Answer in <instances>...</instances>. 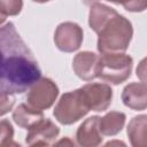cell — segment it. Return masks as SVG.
I'll return each instance as SVG.
<instances>
[{
  "mask_svg": "<svg viewBox=\"0 0 147 147\" xmlns=\"http://www.w3.org/2000/svg\"><path fill=\"white\" fill-rule=\"evenodd\" d=\"M40 76L38 62L14 23L0 26V94L23 93Z\"/></svg>",
  "mask_w": 147,
  "mask_h": 147,
  "instance_id": "obj_1",
  "label": "cell"
},
{
  "mask_svg": "<svg viewBox=\"0 0 147 147\" xmlns=\"http://www.w3.org/2000/svg\"><path fill=\"white\" fill-rule=\"evenodd\" d=\"M90 28L98 34V51L100 53H123L127 49L133 28L131 22L114 8L95 2L88 14Z\"/></svg>",
  "mask_w": 147,
  "mask_h": 147,
  "instance_id": "obj_2",
  "label": "cell"
},
{
  "mask_svg": "<svg viewBox=\"0 0 147 147\" xmlns=\"http://www.w3.org/2000/svg\"><path fill=\"white\" fill-rule=\"evenodd\" d=\"M133 60L124 53H101L96 67V78L118 85L124 83L132 71Z\"/></svg>",
  "mask_w": 147,
  "mask_h": 147,
  "instance_id": "obj_3",
  "label": "cell"
},
{
  "mask_svg": "<svg viewBox=\"0 0 147 147\" xmlns=\"http://www.w3.org/2000/svg\"><path fill=\"white\" fill-rule=\"evenodd\" d=\"M90 108L80 88L64 93L56 103L53 115L63 125H70L87 115Z\"/></svg>",
  "mask_w": 147,
  "mask_h": 147,
  "instance_id": "obj_4",
  "label": "cell"
},
{
  "mask_svg": "<svg viewBox=\"0 0 147 147\" xmlns=\"http://www.w3.org/2000/svg\"><path fill=\"white\" fill-rule=\"evenodd\" d=\"M59 95L57 85L47 77H40L37 82H34L28 91L26 102L32 108L45 110L53 106L56 98Z\"/></svg>",
  "mask_w": 147,
  "mask_h": 147,
  "instance_id": "obj_5",
  "label": "cell"
},
{
  "mask_svg": "<svg viewBox=\"0 0 147 147\" xmlns=\"http://www.w3.org/2000/svg\"><path fill=\"white\" fill-rule=\"evenodd\" d=\"M83 29L74 22H63L57 25L54 33L55 46L65 53H72L79 49L83 42Z\"/></svg>",
  "mask_w": 147,
  "mask_h": 147,
  "instance_id": "obj_6",
  "label": "cell"
},
{
  "mask_svg": "<svg viewBox=\"0 0 147 147\" xmlns=\"http://www.w3.org/2000/svg\"><path fill=\"white\" fill-rule=\"evenodd\" d=\"M90 110L105 111L111 105L113 90L108 84L90 83L80 87Z\"/></svg>",
  "mask_w": 147,
  "mask_h": 147,
  "instance_id": "obj_7",
  "label": "cell"
},
{
  "mask_svg": "<svg viewBox=\"0 0 147 147\" xmlns=\"http://www.w3.org/2000/svg\"><path fill=\"white\" fill-rule=\"evenodd\" d=\"M60 133V129L48 118H42L29 129L25 141L30 146L53 145Z\"/></svg>",
  "mask_w": 147,
  "mask_h": 147,
  "instance_id": "obj_8",
  "label": "cell"
},
{
  "mask_svg": "<svg viewBox=\"0 0 147 147\" xmlns=\"http://www.w3.org/2000/svg\"><path fill=\"white\" fill-rule=\"evenodd\" d=\"M99 116H92L85 119L76 132L78 145L83 147H95L102 142V134L99 129Z\"/></svg>",
  "mask_w": 147,
  "mask_h": 147,
  "instance_id": "obj_9",
  "label": "cell"
},
{
  "mask_svg": "<svg viewBox=\"0 0 147 147\" xmlns=\"http://www.w3.org/2000/svg\"><path fill=\"white\" fill-rule=\"evenodd\" d=\"M99 55L84 51L79 52L72 60V69L77 77L83 80H92L96 78V67H98Z\"/></svg>",
  "mask_w": 147,
  "mask_h": 147,
  "instance_id": "obj_10",
  "label": "cell"
},
{
  "mask_svg": "<svg viewBox=\"0 0 147 147\" xmlns=\"http://www.w3.org/2000/svg\"><path fill=\"white\" fill-rule=\"evenodd\" d=\"M123 103L133 110H145L147 107V87L144 82L127 84L122 92Z\"/></svg>",
  "mask_w": 147,
  "mask_h": 147,
  "instance_id": "obj_11",
  "label": "cell"
},
{
  "mask_svg": "<svg viewBox=\"0 0 147 147\" xmlns=\"http://www.w3.org/2000/svg\"><path fill=\"white\" fill-rule=\"evenodd\" d=\"M126 133L133 147H146L147 146V116L146 115L134 116L127 125Z\"/></svg>",
  "mask_w": 147,
  "mask_h": 147,
  "instance_id": "obj_12",
  "label": "cell"
},
{
  "mask_svg": "<svg viewBox=\"0 0 147 147\" xmlns=\"http://www.w3.org/2000/svg\"><path fill=\"white\" fill-rule=\"evenodd\" d=\"M42 118H44L42 110L32 108L28 103H21L13 111L14 122L20 127H23V129H30L32 125H34Z\"/></svg>",
  "mask_w": 147,
  "mask_h": 147,
  "instance_id": "obj_13",
  "label": "cell"
},
{
  "mask_svg": "<svg viewBox=\"0 0 147 147\" xmlns=\"http://www.w3.org/2000/svg\"><path fill=\"white\" fill-rule=\"evenodd\" d=\"M126 116L121 111H109L99 119V129L102 136H116L125 124Z\"/></svg>",
  "mask_w": 147,
  "mask_h": 147,
  "instance_id": "obj_14",
  "label": "cell"
},
{
  "mask_svg": "<svg viewBox=\"0 0 147 147\" xmlns=\"http://www.w3.org/2000/svg\"><path fill=\"white\" fill-rule=\"evenodd\" d=\"M14 129L8 119L0 121V146H20V144L13 141Z\"/></svg>",
  "mask_w": 147,
  "mask_h": 147,
  "instance_id": "obj_15",
  "label": "cell"
},
{
  "mask_svg": "<svg viewBox=\"0 0 147 147\" xmlns=\"http://www.w3.org/2000/svg\"><path fill=\"white\" fill-rule=\"evenodd\" d=\"M115 5H121L127 11L132 13H141L146 9L147 0H107Z\"/></svg>",
  "mask_w": 147,
  "mask_h": 147,
  "instance_id": "obj_16",
  "label": "cell"
},
{
  "mask_svg": "<svg viewBox=\"0 0 147 147\" xmlns=\"http://www.w3.org/2000/svg\"><path fill=\"white\" fill-rule=\"evenodd\" d=\"M0 5L9 16H16L23 8V0H0Z\"/></svg>",
  "mask_w": 147,
  "mask_h": 147,
  "instance_id": "obj_17",
  "label": "cell"
},
{
  "mask_svg": "<svg viewBox=\"0 0 147 147\" xmlns=\"http://www.w3.org/2000/svg\"><path fill=\"white\" fill-rule=\"evenodd\" d=\"M15 105V98L9 94H0V116L9 113Z\"/></svg>",
  "mask_w": 147,
  "mask_h": 147,
  "instance_id": "obj_18",
  "label": "cell"
},
{
  "mask_svg": "<svg viewBox=\"0 0 147 147\" xmlns=\"http://www.w3.org/2000/svg\"><path fill=\"white\" fill-rule=\"evenodd\" d=\"M7 13L5 11V9L2 8V6L0 5V24H2L5 21H6V18H7Z\"/></svg>",
  "mask_w": 147,
  "mask_h": 147,
  "instance_id": "obj_19",
  "label": "cell"
},
{
  "mask_svg": "<svg viewBox=\"0 0 147 147\" xmlns=\"http://www.w3.org/2000/svg\"><path fill=\"white\" fill-rule=\"evenodd\" d=\"M63 144H64V145H75L72 141H70V140H69V138H68V137H65V138H64V139H62L61 141L56 142V145H63Z\"/></svg>",
  "mask_w": 147,
  "mask_h": 147,
  "instance_id": "obj_20",
  "label": "cell"
},
{
  "mask_svg": "<svg viewBox=\"0 0 147 147\" xmlns=\"http://www.w3.org/2000/svg\"><path fill=\"white\" fill-rule=\"evenodd\" d=\"M82 1H83L84 5H86V6H92L93 3L99 2V0H82Z\"/></svg>",
  "mask_w": 147,
  "mask_h": 147,
  "instance_id": "obj_21",
  "label": "cell"
},
{
  "mask_svg": "<svg viewBox=\"0 0 147 147\" xmlns=\"http://www.w3.org/2000/svg\"><path fill=\"white\" fill-rule=\"evenodd\" d=\"M140 65H141V68H144V67H145V60H144V61H141ZM144 72H145V70H142V72H140V70H139V69H137V76H138V75H139V76H141Z\"/></svg>",
  "mask_w": 147,
  "mask_h": 147,
  "instance_id": "obj_22",
  "label": "cell"
},
{
  "mask_svg": "<svg viewBox=\"0 0 147 147\" xmlns=\"http://www.w3.org/2000/svg\"><path fill=\"white\" fill-rule=\"evenodd\" d=\"M32 1L38 2V3H45V2H48V1H51V0H32Z\"/></svg>",
  "mask_w": 147,
  "mask_h": 147,
  "instance_id": "obj_23",
  "label": "cell"
}]
</instances>
